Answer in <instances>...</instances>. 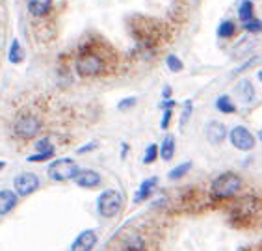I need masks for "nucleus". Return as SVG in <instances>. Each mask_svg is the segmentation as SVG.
Here are the masks:
<instances>
[{"label":"nucleus","mask_w":262,"mask_h":251,"mask_svg":"<svg viewBox=\"0 0 262 251\" xmlns=\"http://www.w3.org/2000/svg\"><path fill=\"white\" fill-rule=\"evenodd\" d=\"M132 37L143 47H155L162 37V25L151 17H130Z\"/></svg>","instance_id":"1"},{"label":"nucleus","mask_w":262,"mask_h":251,"mask_svg":"<svg viewBox=\"0 0 262 251\" xmlns=\"http://www.w3.org/2000/svg\"><path fill=\"white\" fill-rule=\"evenodd\" d=\"M240 190H242V179L232 171H225L222 175H217L210 184L212 196L216 199H231Z\"/></svg>","instance_id":"2"},{"label":"nucleus","mask_w":262,"mask_h":251,"mask_svg":"<svg viewBox=\"0 0 262 251\" xmlns=\"http://www.w3.org/2000/svg\"><path fill=\"white\" fill-rule=\"evenodd\" d=\"M76 73L84 78L88 76H99L104 73L106 69V61L101 54H97V52H82L78 58H76Z\"/></svg>","instance_id":"3"},{"label":"nucleus","mask_w":262,"mask_h":251,"mask_svg":"<svg viewBox=\"0 0 262 251\" xmlns=\"http://www.w3.org/2000/svg\"><path fill=\"white\" fill-rule=\"evenodd\" d=\"M123 208V196L117 190H104L97 197V212L99 216L110 220L116 218Z\"/></svg>","instance_id":"4"},{"label":"nucleus","mask_w":262,"mask_h":251,"mask_svg":"<svg viewBox=\"0 0 262 251\" xmlns=\"http://www.w3.org/2000/svg\"><path fill=\"white\" fill-rule=\"evenodd\" d=\"M13 132L20 140H34L41 132V119L34 114H20L13 123Z\"/></svg>","instance_id":"5"},{"label":"nucleus","mask_w":262,"mask_h":251,"mask_svg":"<svg viewBox=\"0 0 262 251\" xmlns=\"http://www.w3.org/2000/svg\"><path fill=\"white\" fill-rule=\"evenodd\" d=\"M78 164L73 158H56L54 162H51V166L47 170L49 177L56 182H63L75 179V175L78 173Z\"/></svg>","instance_id":"6"},{"label":"nucleus","mask_w":262,"mask_h":251,"mask_svg":"<svg viewBox=\"0 0 262 251\" xmlns=\"http://www.w3.org/2000/svg\"><path fill=\"white\" fill-rule=\"evenodd\" d=\"M257 208H258V203L255 199H251V197L242 199L240 203L232 205L231 220L232 221H238V223H234L236 227H242V221L251 223V221H253V214H255V211H257Z\"/></svg>","instance_id":"7"},{"label":"nucleus","mask_w":262,"mask_h":251,"mask_svg":"<svg viewBox=\"0 0 262 251\" xmlns=\"http://www.w3.org/2000/svg\"><path fill=\"white\" fill-rule=\"evenodd\" d=\"M229 140H231L232 147L238 151H253L255 145H257V140H255V136L251 134V131L242 125L234 127V129L229 132Z\"/></svg>","instance_id":"8"},{"label":"nucleus","mask_w":262,"mask_h":251,"mask_svg":"<svg viewBox=\"0 0 262 251\" xmlns=\"http://www.w3.org/2000/svg\"><path fill=\"white\" fill-rule=\"evenodd\" d=\"M39 177L30 171H25V173H19V175L13 179V188H15V194L20 197L32 196L37 188H39Z\"/></svg>","instance_id":"9"},{"label":"nucleus","mask_w":262,"mask_h":251,"mask_svg":"<svg viewBox=\"0 0 262 251\" xmlns=\"http://www.w3.org/2000/svg\"><path fill=\"white\" fill-rule=\"evenodd\" d=\"M99 242V235L95 229H86L76 236L75 242L71 244V251H93V247Z\"/></svg>","instance_id":"10"},{"label":"nucleus","mask_w":262,"mask_h":251,"mask_svg":"<svg viewBox=\"0 0 262 251\" xmlns=\"http://www.w3.org/2000/svg\"><path fill=\"white\" fill-rule=\"evenodd\" d=\"M205 136H207L208 143L212 145H220L225 141L227 138V127L220 123V121H210L207 127H205Z\"/></svg>","instance_id":"11"},{"label":"nucleus","mask_w":262,"mask_h":251,"mask_svg":"<svg viewBox=\"0 0 262 251\" xmlns=\"http://www.w3.org/2000/svg\"><path fill=\"white\" fill-rule=\"evenodd\" d=\"M73 181L80 188H97L102 182V177L95 170H78V173L75 175Z\"/></svg>","instance_id":"12"},{"label":"nucleus","mask_w":262,"mask_h":251,"mask_svg":"<svg viewBox=\"0 0 262 251\" xmlns=\"http://www.w3.org/2000/svg\"><path fill=\"white\" fill-rule=\"evenodd\" d=\"M234 93H236L238 100H242L244 104H253L255 99H257V93H255V86H253L251 80H240L234 88Z\"/></svg>","instance_id":"13"},{"label":"nucleus","mask_w":262,"mask_h":251,"mask_svg":"<svg viewBox=\"0 0 262 251\" xmlns=\"http://www.w3.org/2000/svg\"><path fill=\"white\" fill-rule=\"evenodd\" d=\"M157 186H158V177H149V179H145V181L138 186L136 196H134V203H143V201H147L152 196V192H155Z\"/></svg>","instance_id":"14"},{"label":"nucleus","mask_w":262,"mask_h":251,"mask_svg":"<svg viewBox=\"0 0 262 251\" xmlns=\"http://www.w3.org/2000/svg\"><path fill=\"white\" fill-rule=\"evenodd\" d=\"M19 203V196L13 190H0V216H8Z\"/></svg>","instance_id":"15"},{"label":"nucleus","mask_w":262,"mask_h":251,"mask_svg":"<svg viewBox=\"0 0 262 251\" xmlns=\"http://www.w3.org/2000/svg\"><path fill=\"white\" fill-rule=\"evenodd\" d=\"M52 10V0H28V11L34 17H45Z\"/></svg>","instance_id":"16"},{"label":"nucleus","mask_w":262,"mask_h":251,"mask_svg":"<svg viewBox=\"0 0 262 251\" xmlns=\"http://www.w3.org/2000/svg\"><path fill=\"white\" fill-rule=\"evenodd\" d=\"M158 156H162L166 162H169L175 156V136L167 134L162 141V145L158 147Z\"/></svg>","instance_id":"17"},{"label":"nucleus","mask_w":262,"mask_h":251,"mask_svg":"<svg viewBox=\"0 0 262 251\" xmlns=\"http://www.w3.org/2000/svg\"><path fill=\"white\" fill-rule=\"evenodd\" d=\"M125 251H147V242L141 235H130L125 242Z\"/></svg>","instance_id":"18"},{"label":"nucleus","mask_w":262,"mask_h":251,"mask_svg":"<svg viewBox=\"0 0 262 251\" xmlns=\"http://www.w3.org/2000/svg\"><path fill=\"white\" fill-rule=\"evenodd\" d=\"M216 110L222 112V114H234L236 104L232 102V99L229 95H220L216 99Z\"/></svg>","instance_id":"19"},{"label":"nucleus","mask_w":262,"mask_h":251,"mask_svg":"<svg viewBox=\"0 0 262 251\" xmlns=\"http://www.w3.org/2000/svg\"><path fill=\"white\" fill-rule=\"evenodd\" d=\"M8 60H10L11 64H20V61L25 60V50H23V47H20L19 39L11 41L10 52H8Z\"/></svg>","instance_id":"20"},{"label":"nucleus","mask_w":262,"mask_h":251,"mask_svg":"<svg viewBox=\"0 0 262 251\" xmlns=\"http://www.w3.org/2000/svg\"><path fill=\"white\" fill-rule=\"evenodd\" d=\"M192 162H182V164H179V166L173 168L169 173H167V179H171V181H177V179H182V177L186 175V173H190V170H192Z\"/></svg>","instance_id":"21"},{"label":"nucleus","mask_w":262,"mask_h":251,"mask_svg":"<svg viewBox=\"0 0 262 251\" xmlns=\"http://www.w3.org/2000/svg\"><path fill=\"white\" fill-rule=\"evenodd\" d=\"M236 34V25L232 23V20H223V23H220V26H217V35L220 37H223V39H229V37H232V35Z\"/></svg>","instance_id":"22"},{"label":"nucleus","mask_w":262,"mask_h":251,"mask_svg":"<svg viewBox=\"0 0 262 251\" xmlns=\"http://www.w3.org/2000/svg\"><path fill=\"white\" fill-rule=\"evenodd\" d=\"M253 13H255V6H253V2L251 0H244L242 4H240V8H238V17H240V20L246 23V20L253 19Z\"/></svg>","instance_id":"23"},{"label":"nucleus","mask_w":262,"mask_h":251,"mask_svg":"<svg viewBox=\"0 0 262 251\" xmlns=\"http://www.w3.org/2000/svg\"><path fill=\"white\" fill-rule=\"evenodd\" d=\"M166 66H167V69L171 71V73H179V71L184 69V64H182V60L179 58V56H175V54L167 56V58H166Z\"/></svg>","instance_id":"24"},{"label":"nucleus","mask_w":262,"mask_h":251,"mask_svg":"<svg viewBox=\"0 0 262 251\" xmlns=\"http://www.w3.org/2000/svg\"><path fill=\"white\" fill-rule=\"evenodd\" d=\"M158 158V145L157 143H149L145 149V155H143V164H152L157 162Z\"/></svg>","instance_id":"25"},{"label":"nucleus","mask_w":262,"mask_h":251,"mask_svg":"<svg viewBox=\"0 0 262 251\" xmlns=\"http://www.w3.org/2000/svg\"><path fill=\"white\" fill-rule=\"evenodd\" d=\"M54 149H49V151H39L37 155H30L26 160L28 162H47V160H51V158H54Z\"/></svg>","instance_id":"26"},{"label":"nucleus","mask_w":262,"mask_h":251,"mask_svg":"<svg viewBox=\"0 0 262 251\" xmlns=\"http://www.w3.org/2000/svg\"><path fill=\"white\" fill-rule=\"evenodd\" d=\"M242 28L246 32H251V34H258V32H260V28H262V23H260V19L253 17V19L242 23Z\"/></svg>","instance_id":"27"},{"label":"nucleus","mask_w":262,"mask_h":251,"mask_svg":"<svg viewBox=\"0 0 262 251\" xmlns=\"http://www.w3.org/2000/svg\"><path fill=\"white\" fill-rule=\"evenodd\" d=\"M193 114V102L192 100H184V106H182V116H181V129L182 127H186L188 119L192 117Z\"/></svg>","instance_id":"28"},{"label":"nucleus","mask_w":262,"mask_h":251,"mask_svg":"<svg viewBox=\"0 0 262 251\" xmlns=\"http://www.w3.org/2000/svg\"><path fill=\"white\" fill-rule=\"evenodd\" d=\"M138 102L136 97H125V99L119 100V104H117V110H121V112H126V110H130V108H134Z\"/></svg>","instance_id":"29"},{"label":"nucleus","mask_w":262,"mask_h":251,"mask_svg":"<svg viewBox=\"0 0 262 251\" xmlns=\"http://www.w3.org/2000/svg\"><path fill=\"white\" fill-rule=\"evenodd\" d=\"M171 117H173V108H164V117L160 121V129L162 131H166L169 123H171Z\"/></svg>","instance_id":"30"},{"label":"nucleus","mask_w":262,"mask_h":251,"mask_svg":"<svg viewBox=\"0 0 262 251\" xmlns=\"http://www.w3.org/2000/svg\"><path fill=\"white\" fill-rule=\"evenodd\" d=\"M35 149L37 151H49V149H54L51 143V140L49 138H43V140H39L37 143H35Z\"/></svg>","instance_id":"31"},{"label":"nucleus","mask_w":262,"mask_h":251,"mask_svg":"<svg viewBox=\"0 0 262 251\" xmlns=\"http://www.w3.org/2000/svg\"><path fill=\"white\" fill-rule=\"evenodd\" d=\"M97 147H99V143H97V141H90V143H88V145L80 147V149L76 151V153H78V155H84V153H88V151H93V149H97Z\"/></svg>","instance_id":"32"},{"label":"nucleus","mask_w":262,"mask_h":251,"mask_svg":"<svg viewBox=\"0 0 262 251\" xmlns=\"http://www.w3.org/2000/svg\"><path fill=\"white\" fill-rule=\"evenodd\" d=\"M162 97H164V99H171V88H169V86H166V88H164V91H162Z\"/></svg>","instance_id":"33"},{"label":"nucleus","mask_w":262,"mask_h":251,"mask_svg":"<svg viewBox=\"0 0 262 251\" xmlns=\"http://www.w3.org/2000/svg\"><path fill=\"white\" fill-rule=\"evenodd\" d=\"M126 153H128V145H126V143H123V153H121V158H125V156H126Z\"/></svg>","instance_id":"34"},{"label":"nucleus","mask_w":262,"mask_h":251,"mask_svg":"<svg viewBox=\"0 0 262 251\" xmlns=\"http://www.w3.org/2000/svg\"><path fill=\"white\" fill-rule=\"evenodd\" d=\"M2 168H6V162H2V160H0V170H2Z\"/></svg>","instance_id":"35"}]
</instances>
